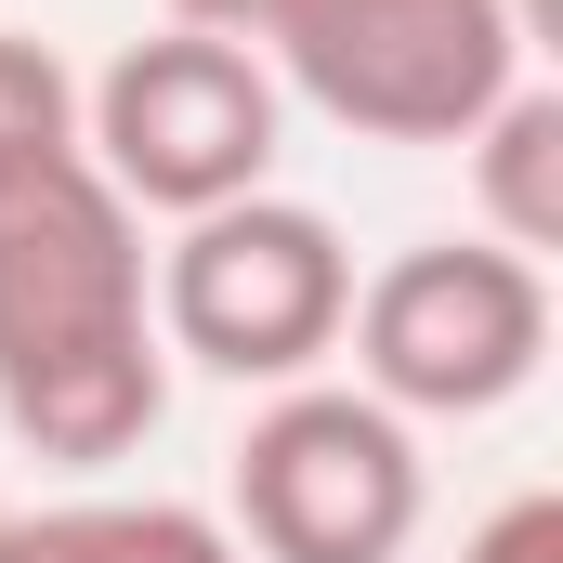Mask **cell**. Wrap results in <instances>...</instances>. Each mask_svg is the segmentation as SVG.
I'll return each instance as SVG.
<instances>
[{
	"label": "cell",
	"mask_w": 563,
	"mask_h": 563,
	"mask_svg": "<svg viewBox=\"0 0 563 563\" xmlns=\"http://www.w3.org/2000/svg\"><path fill=\"white\" fill-rule=\"evenodd\" d=\"M459 157H472V210H485L472 236L551 263V250H563V92H551V79H511Z\"/></svg>",
	"instance_id": "cell-7"
},
{
	"label": "cell",
	"mask_w": 563,
	"mask_h": 563,
	"mask_svg": "<svg viewBox=\"0 0 563 563\" xmlns=\"http://www.w3.org/2000/svg\"><path fill=\"white\" fill-rule=\"evenodd\" d=\"M0 563H250L197 498H53L0 511Z\"/></svg>",
	"instance_id": "cell-8"
},
{
	"label": "cell",
	"mask_w": 563,
	"mask_h": 563,
	"mask_svg": "<svg viewBox=\"0 0 563 563\" xmlns=\"http://www.w3.org/2000/svg\"><path fill=\"white\" fill-rule=\"evenodd\" d=\"M53 157H79V66L53 40L0 26V184H26Z\"/></svg>",
	"instance_id": "cell-9"
},
{
	"label": "cell",
	"mask_w": 563,
	"mask_h": 563,
	"mask_svg": "<svg viewBox=\"0 0 563 563\" xmlns=\"http://www.w3.org/2000/svg\"><path fill=\"white\" fill-rule=\"evenodd\" d=\"M354 328V250L314 197H223L197 223H170L157 250V341L170 367H210L236 394H288L341 354Z\"/></svg>",
	"instance_id": "cell-2"
},
{
	"label": "cell",
	"mask_w": 563,
	"mask_h": 563,
	"mask_svg": "<svg viewBox=\"0 0 563 563\" xmlns=\"http://www.w3.org/2000/svg\"><path fill=\"white\" fill-rule=\"evenodd\" d=\"M170 420L157 250L92 157L0 184V432L53 472H106Z\"/></svg>",
	"instance_id": "cell-1"
},
{
	"label": "cell",
	"mask_w": 563,
	"mask_h": 563,
	"mask_svg": "<svg viewBox=\"0 0 563 563\" xmlns=\"http://www.w3.org/2000/svg\"><path fill=\"white\" fill-rule=\"evenodd\" d=\"M263 66L354 144H472L511 79H538L511 0H288Z\"/></svg>",
	"instance_id": "cell-4"
},
{
	"label": "cell",
	"mask_w": 563,
	"mask_h": 563,
	"mask_svg": "<svg viewBox=\"0 0 563 563\" xmlns=\"http://www.w3.org/2000/svg\"><path fill=\"white\" fill-rule=\"evenodd\" d=\"M288 144V92L250 40L144 26L79 79V157L119 184L132 223H197L223 197H263Z\"/></svg>",
	"instance_id": "cell-3"
},
{
	"label": "cell",
	"mask_w": 563,
	"mask_h": 563,
	"mask_svg": "<svg viewBox=\"0 0 563 563\" xmlns=\"http://www.w3.org/2000/svg\"><path fill=\"white\" fill-rule=\"evenodd\" d=\"M432 511L420 432L354 380H288L236 432L223 472V538L250 563H407Z\"/></svg>",
	"instance_id": "cell-5"
},
{
	"label": "cell",
	"mask_w": 563,
	"mask_h": 563,
	"mask_svg": "<svg viewBox=\"0 0 563 563\" xmlns=\"http://www.w3.org/2000/svg\"><path fill=\"white\" fill-rule=\"evenodd\" d=\"M459 563H563V498L551 485H525V498H498L472 538H459Z\"/></svg>",
	"instance_id": "cell-10"
},
{
	"label": "cell",
	"mask_w": 563,
	"mask_h": 563,
	"mask_svg": "<svg viewBox=\"0 0 563 563\" xmlns=\"http://www.w3.org/2000/svg\"><path fill=\"white\" fill-rule=\"evenodd\" d=\"M354 394L394 420H498L551 367V263L498 236H420L380 276H354Z\"/></svg>",
	"instance_id": "cell-6"
},
{
	"label": "cell",
	"mask_w": 563,
	"mask_h": 563,
	"mask_svg": "<svg viewBox=\"0 0 563 563\" xmlns=\"http://www.w3.org/2000/svg\"><path fill=\"white\" fill-rule=\"evenodd\" d=\"M157 13H170V26H197V40H250V53H263L288 0H157Z\"/></svg>",
	"instance_id": "cell-11"
}]
</instances>
